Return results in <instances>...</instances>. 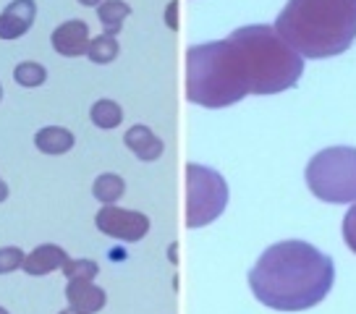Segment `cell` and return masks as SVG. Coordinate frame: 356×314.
I'll return each instance as SVG.
<instances>
[{"label":"cell","instance_id":"cell-22","mask_svg":"<svg viewBox=\"0 0 356 314\" xmlns=\"http://www.w3.org/2000/svg\"><path fill=\"white\" fill-rule=\"evenodd\" d=\"M8 199V183L0 179V202H6Z\"/></svg>","mask_w":356,"mask_h":314},{"label":"cell","instance_id":"cell-14","mask_svg":"<svg viewBox=\"0 0 356 314\" xmlns=\"http://www.w3.org/2000/svg\"><path fill=\"white\" fill-rule=\"evenodd\" d=\"M92 194H95L97 202L115 204L123 194H126V183H123V179L115 176V173H102V176H97L95 183H92Z\"/></svg>","mask_w":356,"mask_h":314},{"label":"cell","instance_id":"cell-26","mask_svg":"<svg viewBox=\"0 0 356 314\" xmlns=\"http://www.w3.org/2000/svg\"><path fill=\"white\" fill-rule=\"evenodd\" d=\"M0 100H3V87H0Z\"/></svg>","mask_w":356,"mask_h":314},{"label":"cell","instance_id":"cell-7","mask_svg":"<svg viewBox=\"0 0 356 314\" xmlns=\"http://www.w3.org/2000/svg\"><path fill=\"white\" fill-rule=\"evenodd\" d=\"M34 16H37V3L34 0H11L0 11V40H19L32 29Z\"/></svg>","mask_w":356,"mask_h":314},{"label":"cell","instance_id":"cell-13","mask_svg":"<svg viewBox=\"0 0 356 314\" xmlns=\"http://www.w3.org/2000/svg\"><path fill=\"white\" fill-rule=\"evenodd\" d=\"M129 13H131V6L126 0H102L97 6V19L105 26V34H111V37L121 32Z\"/></svg>","mask_w":356,"mask_h":314},{"label":"cell","instance_id":"cell-12","mask_svg":"<svg viewBox=\"0 0 356 314\" xmlns=\"http://www.w3.org/2000/svg\"><path fill=\"white\" fill-rule=\"evenodd\" d=\"M34 147L44 155H66L74 147V134L63 126H44L34 134Z\"/></svg>","mask_w":356,"mask_h":314},{"label":"cell","instance_id":"cell-17","mask_svg":"<svg viewBox=\"0 0 356 314\" xmlns=\"http://www.w3.org/2000/svg\"><path fill=\"white\" fill-rule=\"evenodd\" d=\"M13 78L16 84L22 87H42L44 78H47V71H44L42 63H34V60H24L13 68Z\"/></svg>","mask_w":356,"mask_h":314},{"label":"cell","instance_id":"cell-18","mask_svg":"<svg viewBox=\"0 0 356 314\" xmlns=\"http://www.w3.org/2000/svg\"><path fill=\"white\" fill-rule=\"evenodd\" d=\"M60 270L68 281H95L100 272L97 262H92V259H68Z\"/></svg>","mask_w":356,"mask_h":314},{"label":"cell","instance_id":"cell-20","mask_svg":"<svg viewBox=\"0 0 356 314\" xmlns=\"http://www.w3.org/2000/svg\"><path fill=\"white\" fill-rule=\"evenodd\" d=\"M343 241H346V247L356 254V202L351 204V210H348L343 217Z\"/></svg>","mask_w":356,"mask_h":314},{"label":"cell","instance_id":"cell-16","mask_svg":"<svg viewBox=\"0 0 356 314\" xmlns=\"http://www.w3.org/2000/svg\"><path fill=\"white\" fill-rule=\"evenodd\" d=\"M118 53H121V45L115 42V37H111V34H97L95 40H89L87 58L92 63H100V66L113 63L118 58Z\"/></svg>","mask_w":356,"mask_h":314},{"label":"cell","instance_id":"cell-2","mask_svg":"<svg viewBox=\"0 0 356 314\" xmlns=\"http://www.w3.org/2000/svg\"><path fill=\"white\" fill-rule=\"evenodd\" d=\"M333 259L307 241H278L262 251L249 272V288L259 304L275 312H304L330 293Z\"/></svg>","mask_w":356,"mask_h":314},{"label":"cell","instance_id":"cell-5","mask_svg":"<svg viewBox=\"0 0 356 314\" xmlns=\"http://www.w3.org/2000/svg\"><path fill=\"white\" fill-rule=\"evenodd\" d=\"M228 204V183L207 165H186V225L204 228L215 223Z\"/></svg>","mask_w":356,"mask_h":314},{"label":"cell","instance_id":"cell-11","mask_svg":"<svg viewBox=\"0 0 356 314\" xmlns=\"http://www.w3.org/2000/svg\"><path fill=\"white\" fill-rule=\"evenodd\" d=\"M66 262H68V254L58 247V244H42V247H37L34 251H29V254L24 257L22 270L26 275L40 278V275H47V272H53V270H60Z\"/></svg>","mask_w":356,"mask_h":314},{"label":"cell","instance_id":"cell-24","mask_svg":"<svg viewBox=\"0 0 356 314\" xmlns=\"http://www.w3.org/2000/svg\"><path fill=\"white\" fill-rule=\"evenodd\" d=\"M0 314H8V309H6V306H0Z\"/></svg>","mask_w":356,"mask_h":314},{"label":"cell","instance_id":"cell-19","mask_svg":"<svg viewBox=\"0 0 356 314\" xmlns=\"http://www.w3.org/2000/svg\"><path fill=\"white\" fill-rule=\"evenodd\" d=\"M24 254L19 247H3L0 249V275H8L13 270H19L24 265Z\"/></svg>","mask_w":356,"mask_h":314},{"label":"cell","instance_id":"cell-4","mask_svg":"<svg viewBox=\"0 0 356 314\" xmlns=\"http://www.w3.org/2000/svg\"><path fill=\"white\" fill-rule=\"evenodd\" d=\"M307 186L327 204L356 202V147H327L307 163Z\"/></svg>","mask_w":356,"mask_h":314},{"label":"cell","instance_id":"cell-23","mask_svg":"<svg viewBox=\"0 0 356 314\" xmlns=\"http://www.w3.org/2000/svg\"><path fill=\"white\" fill-rule=\"evenodd\" d=\"M81 6H87V8H95V6H100L102 0H79Z\"/></svg>","mask_w":356,"mask_h":314},{"label":"cell","instance_id":"cell-8","mask_svg":"<svg viewBox=\"0 0 356 314\" xmlns=\"http://www.w3.org/2000/svg\"><path fill=\"white\" fill-rule=\"evenodd\" d=\"M89 40H92V37H89V26H87V22H81V19L63 22L56 32H53V37H50L53 50L66 58L87 56Z\"/></svg>","mask_w":356,"mask_h":314},{"label":"cell","instance_id":"cell-6","mask_svg":"<svg viewBox=\"0 0 356 314\" xmlns=\"http://www.w3.org/2000/svg\"><path fill=\"white\" fill-rule=\"evenodd\" d=\"M95 223L105 236L126 241V244L142 241L149 233V217L147 215L136 213V210H123L115 204H105L95 217Z\"/></svg>","mask_w":356,"mask_h":314},{"label":"cell","instance_id":"cell-15","mask_svg":"<svg viewBox=\"0 0 356 314\" xmlns=\"http://www.w3.org/2000/svg\"><path fill=\"white\" fill-rule=\"evenodd\" d=\"M89 118L97 129H115L123 121V110L115 100H97L89 108Z\"/></svg>","mask_w":356,"mask_h":314},{"label":"cell","instance_id":"cell-21","mask_svg":"<svg viewBox=\"0 0 356 314\" xmlns=\"http://www.w3.org/2000/svg\"><path fill=\"white\" fill-rule=\"evenodd\" d=\"M165 22H168V26L170 29H178V0H173L170 6H168V11H165Z\"/></svg>","mask_w":356,"mask_h":314},{"label":"cell","instance_id":"cell-3","mask_svg":"<svg viewBox=\"0 0 356 314\" xmlns=\"http://www.w3.org/2000/svg\"><path fill=\"white\" fill-rule=\"evenodd\" d=\"M275 32L301 58H333L356 40V0H289Z\"/></svg>","mask_w":356,"mask_h":314},{"label":"cell","instance_id":"cell-9","mask_svg":"<svg viewBox=\"0 0 356 314\" xmlns=\"http://www.w3.org/2000/svg\"><path fill=\"white\" fill-rule=\"evenodd\" d=\"M66 301L74 314H97L105 306L108 296L95 281H68Z\"/></svg>","mask_w":356,"mask_h":314},{"label":"cell","instance_id":"cell-1","mask_svg":"<svg viewBox=\"0 0 356 314\" xmlns=\"http://www.w3.org/2000/svg\"><path fill=\"white\" fill-rule=\"evenodd\" d=\"M304 74V58L275 26H241L220 42L186 50V100L200 108H231L246 94L293 90Z\"/></svg>","mask_w":356,"mask_h":314},{"label":"cell","instance_id":"cell-25","mask_svg":"<svg viewBox=\"0 0 356 314\" xmlns=\"http://www.w3.org/2000/svg\"><path fill=\"white\" fill-rule=\"evenodd\" d=\"M60 314H74V312H71V309H66V312H60Z\"/></svg>","mask_w":356,"mask_h":314},{"label":"cell","instance_id":"cell-10","mask_svg":"<svg viewBox=\"0 0 356 314\" xmlns=\"http://www.w3.org/2000/svg\"><path fill=\"white\" fill-rule=\"evenodd\" d=\"M123 142L126 147L131 149L134 155L139 157V160H145V163H152L157 157L165 152V144H163V139L145 124H134L126 136H123Z\"/></svg>","mask_w":356,"mask_h":314}]
</instances>
